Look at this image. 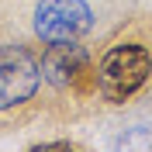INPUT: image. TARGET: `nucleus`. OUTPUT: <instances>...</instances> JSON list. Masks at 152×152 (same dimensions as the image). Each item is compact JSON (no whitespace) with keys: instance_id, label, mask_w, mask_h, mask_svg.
Here are the masks:
<instances>
[{"instance_id":"1","label":"nucleus","mask_w":152,"mask_h":152,"mask_svg":"<svg viewBox=\"0 0 152 152\" xmlns=\"http://www.w3.org/2000/svg\"><path fill=\"white\" fill-rule=\"evenodd\" d=\"M97 94L107 104H128L142 94V86L152 76V48L142 38H121L107 45L97 62Z\"/></svg>"},{"instance_id":"2","label":"nucleus","mask_w":152,"mask_h":152,"mask_svg":"<svg viewBox=\"0 0 152 152\" xmlns=\"http://www.w3.org/2000/svg\"><path fill=\"white\" fill-rule=\"evenodd\" d=\"M42 59L28 45H0V124L18 121L42 90Z\"/></svg>"},{"instance_id":"3","label":"nucleus","mask_w":152,"mask_h":152,"mask_svg":"<svg viewBox=\"0 0 152 152\" xmlns=\"http://www.w3.org/2000/svg\"><path fill=\"white\" fill-rule=\"evenodd\" d=\"M94 28V10L86 0H38L35 35L45 45H73Z\"/></svg>"},{"instance_id":"4","label":"nucleus","mask_w":152,"mask_h":152,"mask_svg":"<svg viewBox=\"0 0 152 152\" xmlns=\"http://www.w3.org/2000/svg\"><path fill=\"white\" fill-rule=\"evenodd\" d=\"M42 73L56 86H76V90H97V73L90 69V59L80 45H48L42 56Z\"/></svg>"},{"instance_id":"5","label":"nucleus","mask_w":152,"mask_h":152,"mask_svg":"<svg viewBox=\"0 0 152 152\" xmlns=\"http://www.w3.org/2000/svg\"><path fill=\"white\" fill-rule=\"evenodd\" d=\"M31 149H35V152H69V149H83V145H80V142H66V138H62V142H35Z\"/></svg>"}]
</instances>
